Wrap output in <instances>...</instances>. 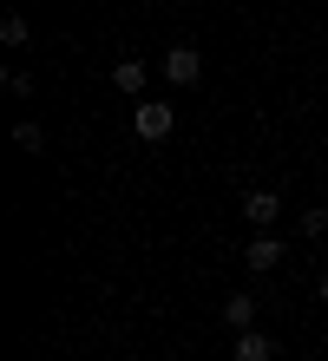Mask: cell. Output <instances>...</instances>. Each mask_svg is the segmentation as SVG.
Wrapping results in <instances>:
<instances>
[{
    "label": "cell",
    "mask_w": 328,
    "mask_h": 361,
    "mask_svg": "<svg viewBox=\"0 0 328 361\" xmlns=\"http://www.w3.org/2000/svg\"><path fill=\"white\" fill-rule=\"evenodd\" d=\"M171 125H178V112H171L164 99H138V105H131V132H138L145 145H164Z\"/></svg>",
    "instance_id": "obj_1"
},
{
    "label": "cell",
    "mask_w": 328,
    "mask_h": 361,
    "mask_svg": "<svg viewBox=\"0 0 328 361\" xmlns=\"http://www.w3.org/2000/svg\"><path fill=\"white\" fill-rule=\"evenodd\" d=\"M322 302H328V269H322Z\"/></svg>",
    "instance_id": "obj_12"
},
{
    "label": "cell",
    "mask_w": 328,
    "mask_h": 361,
    "mask_svg": "<svg viewBox=\"0 0 328 361\" xmlns=\"http://www.w3.org/2000/svg\"><path fill=\"white\" fill-rule=\"evenodd\" d=\"M282 257H289V250H282V237H269V230H256L250 237V250H243V263H250V276H269Z\"/></svg>",
    "instance_id": "obj_3"
},
{
    "label": "cell",
    "mask_w": 328,
    "mask_h": 361,
    "mask_svg": "<svg viewBox=\"0 0 328 361\" xmlns=\"http://www.w3.org/2000/svg\"><path fill=\"white\" fill-rule=\"evenodd\" d=\"M328 230V210H302V237H322Z\"/></svg>",
    "instance_id": "obj_11"
},
{
    "label": "cell",
    "mask_w": 328,
    "mask_h": 361,
    "mask_svg": "<svg viewBox=\"0 0 328 361\" xmlns=\"http://www.w3.org/2000/svg\"><path fill=\"white\" fill-rule=\"evenodd\" d=\"M164 79H171V86H197V79H204V53H197V47H171L164 53Z\"/></svg>",
    "instance_id": "obj_2"
},
{
    "label": "cell",
    "mask_w": 328,
    "mask_h": 361,
    "mask_svg": "<svg viewBox=\"0 0 328 361\" xmlns=\"http://www.w3.org/2000/svg\"><path fill=\"white\" fill-rule=\"evenodd\" d=\"M112 86L125 99H145V59H119V66H112Z\"/></svg>",
    "instance_id": "obj_6"
},
{
    "label": "cell",
    "mask_w": 328,
    "mask_h": 361,
    "mask_svg": "<svg viewBox=\"0 0 328 361\" xmlns=\"http://www.w3.org/2000/svg\"><path fill=\"white\" fill-rule=\"evenodd\" d=\"M7 92H20V99H33V73H27V66H13V73H7Z\"/></svg>",
    "instance_id": "obj_10"
},
{
    "label": "cell",
    "mask_w": 328,
    "mask_h": 361,
    "mask_svg": "<svg viewBox=\"0 0 328 361\" xmlns=\"http://www.w3.org/2000/svg\"><path fill=\"white\" fill-rule=\"evenodd\" d=\"M13 145H20V152H47V132H40L33 118H20L13 125Z\"/></svg>",
    "instance_id": "obj_9"
},
{
    "label": "cell",
    "mask_w": 328,
    "mask_h": 361,
    "mask_svg": "<svg viewBox=\"0 0 328 361\" xmlns=\"http://www.w3.org/2000/svg\"><path fill=\"white\" fill-rule=\"evenodd\" d=\"M269 355H276V342H269L262 329H243V335L230 342V361H269Z\"/></svg>",
    "instance_id": "obj_5"
},
{
    "label": "cell",
    "mask_w": 328,
    "mask_h": 361,
    "mask_svg": "<svg viewBox=\"0 0 328 361\" xmlns=\"http://www.w3.org/2000/svg\"><path fill=\"white\" fill-rule=\"evenodd\" d=\"M27 39H33L27 13H7V20H0V47H27Z\"/></svg>",
    "instance_id": "obj_8"
},
{
    "label": "cell",
    "mask_w": 328,
    "mask_h": 361,
    "mask_svg": "<svg viewBox=\"0 0 328 361\" xmlns=\"http://www.w3.org/2000/svg\"><path fill=\"white\" fill-rule=\"evenodd\" d=\"M243 217H250V230H269L282 217V197L276 190H243Z\"/></svg>",
    "instance_id": "obj_4"
},
{
    "label": "cell",
    "mask_w": 328,
    "mask_h": 361,
    "mask_svg": "<svg viewBox=\"0 0 328 361\" xmlns=\"http://www.w3.org/2000/svg\"><path fill=\"white\" fill-rule=\"evenodd\" d=\"M224 322H230L236 335L256 329V295H230V302H224Z\"/></svg>",
    "instance_id": "obj_7"
}]
</instances>
